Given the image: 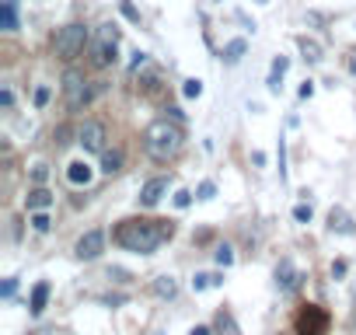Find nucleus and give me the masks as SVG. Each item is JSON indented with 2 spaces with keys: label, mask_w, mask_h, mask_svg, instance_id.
Wrapping results in <instances>:
<instances>
[{
  "label": "nucleus",
  "mask_w": 356,
  "mask_h": 335,
  "mask_svg": "<svg viewBox=\"0 0 356 335\" xmlns=\"http://www.w3.org/2000/svg\"><path fill=\"white\" fill-rule=\"evenodd\" d=\"M171 238V224L168 220H122L115 227V245L136 255H150L161 241Z\"/></svg>",
  "instance_id": "nucleus-1"
},
{
  "label": "nucleus",
  "mask_w": 356,
  "mask_h": 335,
  "mask_svg": "<svg viewBox=\"0 0 356 335\" xmlns=\"http://www.w3.org/2000/svg\"><path fill=\"white\" fill-rule=\"evenodd\" d=\"M143 150L154 157V161H171L178 150H182V129L168 119H154L147 129H143Z\"/></svg>",
  "instance_id": "nucleus-2"
},
{
  "label": "nucleus",
  "mask_w": 356,
  "mask_h": 335,
  "mask_svg": "<svg viewBox=\"0 0 356 335\" xmlns=\"http://www.w3.org/2000/svg\"><path fill=\"white\" fill-rule=\"evenodd\" d=\"M84 46H91V35H88V28L84 25H63L60 32H56V39H53V49H56V56L60 60H77L81 53H84Z\"/></svg>",
  "instance_id": "nucleus-3"
},
{
  "label": "nucleus",
  "mask_w": 356,
  "mask_h": 335,
  "mask_svg": "<svg viewBox=\"0 0 356 335\" xmlns=\"http://www.w3.org/2000/svg\"><path fill=\"white\" fill-rule=\"evenodd\" d=\"M91 63L98 67V70H105V67H112L115 63V49H119V28L115 25H102L98 32H95V39H91Z\"/></svg>",
  "instance_id": "nucleus-4"
},
{
  "label": "nucleus",
  "mask_w": 356,
  "mask_h": 335,
  "mask_svg": "<svg viewBox=\"0 0 356 335\" xmlns=\"http://www.w3.org/2000/svg\"><path fill=\"white\" fill-rule=\"evenodd\" d=\"M63 95H67V108H70V112H81V108L91 101V84H88V77L70 67V70L63 74Z\"/></svg>",
  "instance_id": "nucleus-5"
},
{
  "label": "nucleus",
  "mask_w": 356,
  "mask_h": 335,
  "mask_svg": "<svg viewBox=\"0 0 356 335\" xmlns=\"http://www.w3.org/2000/svg\"><path fill=\"white\" fill-rule=\"evenodd\" d=\"M77 143L84 147V154H105V126L88 119L81 129H77Z\"/></svg>",
  "instance_id": "nucleus-6"
},
{
  "label": "nucleus",
  "mask_w": 356,
  "mask_h": 335,
  "mask_svg": "<svg viewBox=\"0 0 356 335\" xmlns=\"http://www.w3.org/2000/svg\"><path fill=\"white\" fill-rule=\"evenodd\" d=\"M102 248H105V231H88V234L74 245V255L91 262V259H98V255H102Z\"/></svg>",
  "instance_id": "nucleus-7"
},
{
  "label": "nucleus",
  "mask_w": 356,
  "mask_h": 335,
  "mask_svg": "<svg viewBox=\"0 0 356 335\" xmlns=\"http://www.w3.org/2000/svg\"><path fill=\"white\" fill-rule=\"evenodd\" d=\"M276 286H280L283 293H293V290L300 286V272H297V265H293L290 259H283V262L276 265Z\"/></svg>",
  "instance_id": "nucleus-8"
},
{
  "label": "nucleus",
  "mask_w": 356,
  "mask_h": 335,
  "mask_svg": "<svg viewBox=\"0 0 356 335\" xmlns=\"http://www.w3.org/2000/svg\"><path fill=\"white\" fill-rule=\"evenodd\" d=\"M325 325H328L325 311H321V307H314V304H307V311L300 314V332H304V335H321V332H325Z\"/></svg>",
  "instance_id": "nucleus-9"
},
{
  "label": "nucleus",
  "mask_w": 356,
  "mask_h": 335,
  "mask_svg": "<svg viewBox=\"0 0 356 335\" xmlns=\"http://www.w3.org/2000/svg\"><path fill=\"white\" fill-rule=\"evenodd\" d=\"M164 193H168V179H150L143 189H140V206H157L161 199H164Z\"/></svg>",
  "instance_id": "nucleus-10"
},
{
  "label": "nucleus",
  "mask_w": 356,
  "mask_h": 335,
  "mask_svg": "<svg viewBox=\"0 0 356 335\" xmlns=\"http://www.w3.org/2000/svg\"><path fill=\"white\" fill-rule=\"evenodd\" d=\"M91 175H95V172H91L88 161H70V164H67V179H70L74 186H88Z\"/></svg>",
  "instance_id": "nucleus-11"
},
{
  "label": "nucleus",
  "mask_w": 356,
  "mask_h": 335,
  "mask_svg": "<svg viewBox=\"0 0 356 335\" xmlns=\"http://www.w3.org/2000/svg\"><path fill=\"white\" fill-rule=\"evenodd\" d=\"M53 206V193L46 189V186H35L32 193H29V210L35 213V210H49Z\"/></svg>",
  "instance_id": "nucleus-12"
},
{
  "label": "nucleus",
  "mask_w": 356,
  "mask_h": 335,
  "mask_svg": "<svg viewBox=\"0 0 356 335\" xmlns=\"http://www.w3.org/2000/svg\"><path fill=\"white\" fill-rule=\"evenodd\" d=\"M0 25H4V32H18V0H4V8H0Z\"/></svg>",
  "instance_id": "nucleus-13"
},
{
  "label": "nucleus",
  "mask_w": 356,
  "mask_h": 335,
  "mask_svg": "<svg viewBox=\"0 0 356 335\" xmlns=\"http://www.w3.org/2000/svg\"><path fill=\"white\" fill-rule=\"evenodd\" d=\"M122 161H126V154H122L119 147L105 150V154H102V172H105V175H115L119 168H122Z\"/></svg>",
  "instance_id": "nucleus-14"
},
{
  "label": "nucleus",
  "mask_w": 356,
  "mask_h": 335,
  "mask_svg": "<svg viewBox=\"0 0 356 335\" xmlns=\"http://www.w3.org/2000/svg\"><path fill=\"white\" fill-rule=\"evenodd\" d=\"M46 300H49V283L42 279V283H35V290H32V300H29L32 314H42V311H46Z\"/></svg>",
  "instance_id": "nucleus-15"
},
{
  "label": "nucleus",
  "mask_w": 356,
  "mask_h": 335,
  "mask_svg": "<svg viewBox=\"0 0 356 335\" xmlns=\"http://www.w3.org/2000/svg\"><path fill=\"white\" fill-rule=\"evenodd\" d=\"M217 335H241V328H238V321H234V314L231 311H217Z\"/></svg>",
  "instance_id": "nucleus-16"
},
{
  "label": "nucleus",
  "mask_w": 356,
  "mask_h": 335,
  "mask_svg": "<svg viewBox=\"0 0 356 335\" xmlns=\"http://www.w3.org/2000/svg\"><path fill=\"white\" fill-rule=\"evenodd\" d=\"M328 227H332V231H339V234H353V231H356V227H353V220H349L342 210H332V213H328Z\"/></svg>",
  "instance_id": "nucleus-17"
},
{
  "label": "nucleus",
  "mask_w": 356,
  "mask_h": 335,
  "mask_svg": "<svg viewBox=\"0 0 356 335\" xmlns=\"http://www.w3.org/2000/svg\"><path fill=\"white\" fill-rule=\"evenodd\" d=\"M154 293L171 300V297L178 293V279H175V276H157V279H154Z\"/></svg>",
  "instance_id": "nucleus-18"
},
{
  "label": "nucleus",
  "mask_w": 356,
  "mask_h": 335,
  "mask_svg": "<svg viewBox=\"0 0 356 335\" xmlns=\"http://www.w3.org/2000/svg\"><path fill=\"white\" fill-rule=\"evenodd\" d=\"M286 67H290V60H286V56H276V60H273V74H269V91H280V81H283Z\"/></svg>",
  "instance_id": "nucleus-19"
},
{
  "label": "nucleus",
  "mask_w": 356,
  "mask_h": 335,
  "mask_svg": "<svg viewBox=\"0 0 356 335\" xmlns=\"http://www.w3.org/2000/svg\"><path fill=\"white\" fill-rule=\"evenodd\" d=\"M297 46H300V53H304V60H307V63H318V60H321V46H318L314 39H304V35H300V39H297Z\"/></svg>",
  "instance_id": "nucleus-20"
},
{
  "label": "nucleus",
  "mask_w": 356,
  "mask_h": 335,
  "mask_svg": "<svg viewBox=\"0 0 356 335\" xmlns=\"http://www.w3.org/2000/svg\"><path fill=\"white\" fill-rule=\"evenodd\" d=\"M245 49H248V46H245V39H234V42H227V49H224V60H227V63H238V60L245 56Z\"/></svg>",
  "instance_id": "nucleus-21"
},
{
  "label": "nucleus",
  "mask_w": 356,
  "mask_h": 335,
  "mask_svg": "<svg viewBox=\"0 0 356 335\" xmlns=\"http://www.w3.org/2000/svg\"><path fill=\"white\" fill-rule=\"evenodd\" d=\"M49 224H53V220H49V213H46V210H35V213H32V227H35L39 234H46V231H49Z\"/></svg>",
  "instance_id": "nucleus-22"
},
{
  "label": "nucleus",
  "mask_w": 356,
  "mask_h": 335,
  "mask_svg": "<svg viewBox=\"0 0 356 335\" xmlns=\"http://www.w3.org/2000/svg\"><path fill=\"white\" fill-rule=\"evenodd\" d=\"M217 283H224V279H217V276H210V272H200V276L193 279L196 290H207V286H217Z\"/></svg>",
  "instance_id": "nucleus-23"
},
{
  "label": "nucleus",
  "mask_w": 356,
  "mask_h": 335,
  "mask_svg": "<svg viewBox=\"0 0 356 335\" xmlns=\"http://www.w3.org/2000/svg\"><path fill=\"white\" fill-rule=\"evenodd\" d=\"M314 217V210H311V203H300V206H293V220H300V224H307Z\"/></svg>",
  "instance_id": "nucleus-24"
},
{
  "label": "nucleus",
  "mask_w": 356,
  "mask_h": 335,
  "mask_svg": "<svg viewBox=\"0 0 356 335\" xmlns=\"http://www.w3.org/2000/svg\"><path fill=\"white\" fill-rule=\"evenodd\" d=\"M234 262V248L231 245H220L217 248V265H231Z\"/></svg>",
  "instance_id": "nucleus-25"
},
{
  "label": "nucleus",
  "mask_w": 356,
  "mask_h": 335,
  "mask_svg": "<svg viewBox=\"0 0 356 335\" xmlns=\"http://www.w3.org/2000/svg\"><path fill=\"white\" fill-rule=\"evenodd\" d=\"M46 179H49V168H46V164H35V168H32V182H35V186H46Z\"/></svg>",
  "instance_id": "nucleus-26"
},
{
  "label": "nucleus",
  "mask_w": 356,
  "mask_h": 335,
  "mask_svg": "<svg viewBox=\"0 0 356 335\" xmlns=\"http://www.w3.org/2000/svg\"><path fill=\"white\" fill-rule=\"evenodd\" d=\"M182 95H186V98H200V95H203V81H186Z\"/></svg>",
  "instance_id": "nucleus-27"
},
{
  "label": "nucleus",
  "mask_w": 356,
  "mask_h": 335,
  "mask_svg": "<svg viewBox=\"0 0 356 335\" xmlns=\"http://www.w3.org/2000/svg\"><path fill=\"white\" fill-rule=\"evenodd\" d=\"M189 203H193V193H189V189H178V193H175V206H178V210H186Z\"/></svg>",
  "instance_id": "nucleus-28"
},
{
  "label": "nucleus",
  "mask_w": 356,
  "mask_h": 335,
  "mask_svg": "<svg viewBox=\"0 0 356 335\" xmlns=\"http://www.w3.org/2000/svg\"><path fill=\"white\" fill-rule=\"evenodd\" d=\"M217 196V186L213 182H203L200 189H196V199H213Z\"/></svg>",
  "instance_id": "nucleus-29"
},
{
  "label": "nucleus",
  "mask_w": 356,
  "mask_h": 335,
  "mask_svg": "<svg viewBox=\"0 0 356 335\" xmlns=\"http://www.w3.org/2000/svg\"><path fill=\"white\" fill-rule=\"evenodd\" d=\"M119 11H122V15H126L129 22H140V11H136V8L129 4V0H119Z\"/></svg>",
  "instance_id": "nucleus-30"
},
{
  "label": "nucleus",
  "mask_w": 356,
  "mask_h": 335,
  "mask_svg": "<svg viewBox=\"0 0 356 335\" xmlns=\"http://www.w3.org/2000/svg\"><path fill=\"white\" fill-rule=\"evenodd\" d=\"M49 95H53L49 88H39V91H35V105H39V108H46V105H49Z\"/></svg>",
  "instance_id": "nucleus-31"
},
{
  "label": "nucleus",
  "mask_w": 356,
  "mask_h": 335,
  "mask_svg": "<svg viewBox=\"0 0 356 335\" xmlns=\"http://www.w3.org/2000/svg\"><path fill=\"white\" fill-rule=\"evenodd\" d=\"M0 105H4V108H11V105H15V95H11V88H4V91H0Z\"/></svg>",
  "instance_id": "nucleus-32"
},
{
  "label": "nucleus",
  "mask_w": 356,
  "mask_h": 335,
  "mask_svg": "<svg viewBox=\"0 0 356 335\" xmlns=\"http://www.w3.org/2000/svg\"><path fill=\"white\" fill-rule=\"evenodd\" d=\"M311 95H314V84H311V81H304V84H300V98H304V101H307V98H311Z\"/></svg>",
  "instance_id": "nucleus-33"
},
{
  "label": "nucleus",
  "mask_w": 356,
  "mask_h": 335,
  "mask_svg": "<svg viewBox=\"0 0 356 335\" xmlns=\"http://www.w3.org/2000/svg\"><path fill=\"white\" fill-rule=\"evenodd\" d=\"M15 286H18V283H15V279H8V283H4V290H0V293H4V297H11V293H15Z\"/></svg>",
  "instance_id": "nucleus-34"
},
{
  "label": "nucleus",
  "mask_w": 356,
  "mask_h": 335,
  "mask_svg": "<svg viewBox=\"0 0 356 335\" xmlns=\"http://www.w3.org/2000/svg\"><path fill=\"white\" fill-rule=\"evenodd\" d=\"M189 335H213V332H210V328H207V325H196V328H193V332H189Z\"/></svg>",
  "instance_id": "nucleus-35"
},
{
  "label": "nucleus",
  "mask_w": 356,
  "mask_h": 335,
  "mask_svg": "<svg viewBox=\"0 0 356 335\" xmlns=\"http://www.w3.org/2000/svg\"><path fill=\"white\" fill-rule=\"evenodd\" d=\"M349 70H353V74H356V49H353V53H349Z\"/></svg>",
  "instance_id": "nucleus-36"
},
{
  "label": "nucleus",
  "mask_w": 356,
  "mask_h": 335,
  "mask_svg": "<svg viewBox=\"0 0 356 335\" xmlns=\"http://www.w3.org/2000/svg\"><path fill=\"white\" fill-rule=\"evenodd\" d=\"M255 4H269V0H255Z\"/></svg>",
  "instance_id": "nucleus-37"
},
{
  "label": "nucleus",
  "mask_w": 356,
  "mask_h": 335,
  "mask_svg": "<svg viewBox=\"0 0 356 335\" xmlns=\"http://www.w3.org/2000/svg\"><path fill=\"white\" fill-rule=\"evenodd\" d=\"M280 335H283V332H280Z\"/></svg>",
  "instance_id": "nucleus-38"
}]
</instances>
